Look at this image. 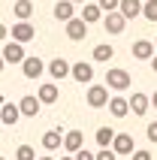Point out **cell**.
<instances>
[{
    "mask_svg": "<svg viewBox=\"0 0 157 160\" xmlns=\"http://www.w3.org/2000/svg\"><path fill=\"white\" fill-rule=\"evenodd\" d=\"M130 85H133L130 72L121 70V67H112V70L106 72V88H112V91H127Z\"/></svg>",
    "mask_w": 157,
    "mask_h": 160,
    "instance_id": "6da1fadb",
    "label": "cell"
},
{
    "mask_svg": "<svg viewBox=\"0 0 157 160\" xmlns=\"http://www.w3.org/2000/svg\"><path fill=\"white\" fill-rule=\"evenodd\" d=\"M85 100H88L91 109H103L106 103H109V88H106V85H91L88 94H85Z\"/></svg>",
    "mask_w": 157,
    "mask_h": 160,
    "instance_id": "7a4b0ae2",
    "label": "cell"
},
{
    "mask_svg": "<svg viewBox=\"0 0 157 160\" xmlns=\"http://www.w3.org/2000/svg\"><path fill=\"white\" fill-rule=\"evenodd\" d=\"M12 42H18V45H24V42H30L36 36V27L30 24V21H18V24H12Z\"/></svg>",
    "mask_w": 157,
    "mask_h": 160,
    "instance_id": "3957f363",
    "label": "cell"
},
{
    "mask_svg": "<svg viewBox=\"0 0 157 160\" xmlns=\"http://www.w3.org/2000/svg\"><path fill=\"white\" fill-rule=\"evenodd\" d=\"M109 148L115 151V157H127V154L136 151V148H133V136L130 133H115V139H112Z\"/></svg>",
    "mask_w": 157,
    "mask_h": 160,
    "instance_id": "277c9868",
    "label": "cell"
},
{
    "mask_svg": "<svg viewBox=\"0 0 157 160\" xmlns=\"http://www.w3.org/2000/svg\"><path fill=\"white\" fill-rule=\"evenodd\" d=\"M70 76L78 82V85H91V79H94V63H88V61H78L70 67Z\"/></svg>",
    "mask_w": 157,
    "mask_h": 160,
    "instance_id": "5b68a950",
    "label": "cell"
},
{
    "mask_svg": "<svg viewBox=\"0 0 157 160\" xmlns=\"http://www.w3.org/2000/svg\"><path fill=\"white\" fill-rule=\"evenodd\" d=\"M0 58H3V63H21L27 54H24V45L6 42V45H3V52H0Z\"/></svg>",
    "mask_w": 157,
    "mask_h": 160,
    "instance_id": "8992f818",
    "label": "cell"
},
{
    "mask_svg": "<svg viewBox=\"0 0 157 160\" xmlns=\"http://www.w3.org/2000/svg\"><path fill=\"white\" fill-rule=\"evenodd\" d=\"M63 33L70 36L73 42H78V39H85V36H88V24L82 21V18H70V21L63 24Z\"/></svg>",
    "mask_w": 157,
    "mask_h": 160,
    "instance_id": "52a82bcc",
    "label": "cell"
},
{
    "mask_svg": "<svg viewBox=\"0 0 157 160\" xmlns=\"http://www.w3.org/2000/svg\"><path fill=\"white\" fill-rule=\"evenodd\" d=\"M61 145H63L70 154H76L78 148H85V136H82V130H67L63 139H61Z\"/></svg>",
    "mask_w": 157,
    "mask_h": 160,
    "instance_id": "ba28073f",
    "label": "cell"
},
{
    "mask_svg": "<svg viewBox=\"0 0 157 160\" xmlns=\"http://www.w3.org/2000/svg\"><path fill=\"white\" fill-rule=\"evenodd\" d=\"M118 15H121L124 21L142 15V0H118Z\"/></svg>",
    "mask_w": 157,
    "mask_h": 160,
    "instance_id": "9c48e42d",
    "label": "cell"
},
{
    "mask_svg": "<svg viewBox=\"0 0 157 160\" xmlns=\"http://www.w3.org/2000/svg\"><path fill=\"white\" fill-rule=\"evenodd\" d=\"M45 70V63L39 61V58H24L21 61V72H24V79H39Z\"/></svg>",
    "mask_w": 157,
    "mask_h": 160,
    "instance_id": "30bf717a",
    "label": "cell"
},
{
    "mask_svg": "<svg viewBox=\"0 0 157 160\" xmlns=\"http://www.w3.org/2000/svg\"><path fill=\"white\" fill-rule=\"evenodd\" d=\"M103 27H106V33H112V36H118V33H124V27H127V21H124L118 12H106V18H103Z\"/></svg>",
    "mask_w": 157,
    "mask_h": 160,
    "instance_id": "8fae6325",
    "label": "cell"
},
{
    "mask_svg": "<svg viewBox=\"0 0 157 160\" xmlns=\"http://www.w3.org/2000/svg\"><path fill=\"white\" fill-rule=\"evenodd\" d=\"M15 106H18V112H21V115H27V118H36V115H39V100H36L33 94L21 97Z\"/></svg>",
    "mask_w": 157,
    "mask_h": 160,
    "instance_id": "7c38bea8",
    "label": "cell"
},
{
    "mask_svg": "<svg viewBox=\"0 0 157 160\" xmlns=\"http://www.w3.org/2000/svg\"><path fill=\"white\" fill-rule=\"evenodd\" d=\"M133 58L151 61V58H154V42H151V39H136V42H133Z\"/></svg>",
    "mask_w": 157,
    "mask_h": 160,
    "instance_id": "4fadbf2b",
    "label": "cell"
},
{
    "mask_svg": "<svg viewBox=\"0 0 157 160\" xmlns=\"http://www.w3.org/2000/svg\"><path fill=\"white\" fill-rule=\"evenodd\" d=\"M18 118H21V112H18L15 103H3V109H0V121H3L6 127H15Z\"/></svg>",
    "mask_w": 157,
    "mask_h": 160,
    "instance_id": "5bb4252c",
    "label": "cell"
},
{
    "mask_svg": "<svg viewBox=\"0 0 157 160\" xmlns=\"http://www.w3.org/2000/svg\"><path fill=\"white\" fill-rule=\"evenodd\" d=\"M48 72H52L54 82H63L67 76H70V61H63V58H58V61L48 63Z\"/></svg>",
    "mask_w": 157,
    "mask_h": 160,
    "instance_id": "9a60e30c",
    "label": "cell"
},
{
    "mask_svg": "<svg viewBox=\"0 0 157 160\" xmlns=\"http://www.w3.org/2000/svg\"><path fill=\"white\" fill-rule=\"evenodd\" d=\"M127 109H133V115H145V112H148V97L136 91V94L127 100Z\"/></svg>",
    "mask_w": 157,
    "mask_h": 160,
    "instance_id": "2e32d148",
    "label": "cell"
},
{
    "mask_svg": "<svg viewBox=\"0 0 157 160\" xmlns=\"http://www.w3.org/2000/svg\"><path fill=\"white\" fill-rule=\"evenodd\" d=\"M58 97H61L58 85H39V91H36V100H39V106H43V103H54Z\"/></svg>",
    "mask_w": 157,
    "mask_h": 160,
    "instance_id": "e0dca14e",
    "label": "cell"
},
{
    "mask_svg": "<svg viewBox=\"0 0 157 160\" xmlns=\"http://www.w3.org/2000/svg\"><path fill=\"white\" fill-rule=\"evenodd\" d=\"M12 15H15L18 21H30V15H33V3H30V0H15Z\"/></svg>",
    "mask_w": 157,
    "mask_h": 160,
    "instance_id": "ac0fdd59",
    "label": "cell"
},
{
    "mask_svg": "<svg viewBox=\"0 0 157 160\" xmlns=\"http://www.w3.org/2000/svg\"><path fill=\"white\" fill-rule=\"evenodd\" d=\"M54 18L63 21V24H67L70 18H76V15H73V3H70V0H58V3H54Z\"/></svg>",
    "mask_w": 157,
    "mask_h": 160,
    "instance_id": "d6986e66",
    "label": "cell"
},
{
    "mask_svg": "<svg viewBox=\"0 0 157 160\" xmlns=\"http://www.w3.org/2000/svg\"><path fill=\"white\" fill-rule=\"evenodd\" d=\"M61 139H63L61 130H48V133L43 136V148L45 151H58V148H61Z\"/></svg>",
    "mask_w": 157,
    "mask_h": 160,
    "instance_id": "ffe728a7",
    "label": "cell"
},
{
    "mask_svg": "<svg viewBox=\"0 0 157 160\" xmlns=\"http://www.w3.org/2000/svg\"><path fill=\"white\" fill-rule=\"evenodd\" d=\"M82 21H85V24H94V21H100V18H103V12H100V6H97V3H85V9H82Z\"/></svg>",
    "mask_w": 157,
    "mask_h": 160,
    "instance_id": "44dd1931",
    "label": "cell"
},
{
    "mask_svg": "<svg viewBox=\"0 0 157 160\" xmlns=\"http://www.w3.org/2000/svg\"><path fill=\"white\" fill-rule=\"evenodd\" d=\"M91 58H94V61H103V63H109L115 58V48L109 42H100V45H94V54H91Z\"/></svg>",
    "mask_w": 157,
    "mask_h": 160,
    "instance_id": "7402d4cb",
    "label": "cell"
},
{
    "mask_svg": "<svg viewBox=\"0 0 157 160\" xmlns=\"http://www.w3.org/2000/svg\"><path fill=\"white\" fill-rule=\"evenodd\" d=\"M106 106H109V112H112L115 118H124L127 112H130V109H127V100H124V97H109V103H106Z\"/></svg>",
    "mask_w": 157,
    "mask_h": 160,
    "instance_id": "603a6c76",
    "label": "cell"
},
{
    "mask_svg": "<svg viewBox=\"0 0 157 160\" xmlns=\"http://www.w3.org/2000/svg\"><path fill=\"white\" fill-rule=\"evenodd\" d=\"M112 139H115V130H112V127H100V130H97V145H100V148H109Z\"/></svg>",
    "mask_w": 157,
    "mask_h": 160,
    "instance_id": "cb8c5ba5",
    "label": "cell"
},
{
    "mask_svg": "<svg viewBox=\"0 0 157 160\" xmlns=\"http://www.w3.org/2000/svg\"><path fill=\"white\" fill-rule=\"evenodd\" d=\"M142 15L148 18V21H157V0H145L142 3Z\"/></svg>",
    "mask_w": 157,
    "mask_h": 160,
    "instance_id": "d4e9b609",
    "label": "cell"
},
{
    "mask_svg": "<svg viewBox=\"0 0 157 160\" xmlns=\"http://www.w3.org/2000/svg\"><path fill=\"white\" fill-rule=\"evenodd\" d=\"M15 160H36V151L30 145H18L15 148Z\"/></svg>",
    "mask_w": 157,
    "mask_h": 160,
    "instance_id": "484cf974",
    "label": "cell"
},
{
    "mask_svg": "<svg viewBox=\"0 0 157 160\" xmlns=\"http://www.w3.org/2000/svg\"><path fill=\"white\" fill-rule=\"evenodd\" d=\"M100 12H118V0H100Z\"/></svg>",
    "mask_w": 157,
    "mask_h": 160,
    "instance_id": "4316f807",
    "label": "cell"
},
{
    "mask_svg": "<svg viewBox=\"0 0 157 160\" xmlns=\"http://www.w3.org/2000/svg\"><path fill=\"white\" fill-rule=\"evenodd\" d=\"M94 160H118V157H115L112 148H100V151L94 154Z\"/></svg>",
    "mask_w": 157,
    "mask_h": 160,
    "instance_id": "83f0119b",
    "label": "cell"
},
{
    "mask_svg": "<svg viewBox=\"0 0 157 160\" xmlns=\"http://www.w3.org/2000/svg\"><path fill=\"white\" fill-rule=\"evenodd\" d=\"M73 160H94V154L88 151V148H78V151L73 154Z\"/></svg>",
    "mask_w": 157,
    "mask_h": 160,
    "instance_id": "f1b7e54d",
    "label": "cell"
},
{
    "mask_svg": "<svg viewBox=\"0 0 157 160\" xmlns=\"http://www.w3.org/2000/svg\"><path fill=\"white\" fill-rule=\"evenodd\" d=\"M148 142H157V121L148 124Z\"/></svg>",
    "mask_w": 157,
    "mask_h": 160,
    "instance_id": "f546056e",
    "label": "cell"
},
{
    "mask_svg": "<svg viewBox=\"0 0 157 160\" xmlns=\"http://www.w3.org/2000/svg\"><path fill=\"white\" fill-rule=\"evenodd\" d=\"M133 160H151V151H145V148L142 151H133Z\"/></svg>",
    "mask_w": 157,
    "mask_h": 160,
    "instance_id": "4dcf8cb0",
    "label": "cell"
},
{
    "mask_svg": "<svg viewBox=\"0 0 157 160\" xmlns=\"http://www.w3.org/2000/svg\"><path fill=\"white\" fill-rule=\"evenodd\" d=\"M6 36H9V27H6V24H0V39H6Z\"/></svg>",
    "mask_w": 157,
    "mask_h": 160,
    "instance_id": "1f68e13d",
    "label": "cell"
},
{
    "mask_svg": "<svg viewBox=\"0 0 157 160\" xmlns=\"http://www.w3.org/2000/svg\"><path fill=\"white\" fill-rule=\"evenodd\" d=\"M148 106H154V109H157V91H154V94L148 97Z\"/></svg>",
    "mask_w": 157,
    "mask_h": 160,
    "instance_id": "d6a6232c",
    "label": "cell"
},
{
    "mask_svg": "<svg viewBox=\"0 0 157 160\" xmlns=\"http://www.w3.org/2000/svg\"><path fill=\"white\" fill-rule=\"evenodd\" d=\"M151 70L157 72V52H154V58H151Z\"/></svg>",
    "mask_w": 157,
    "mask_h": 160,
    "instance_id": "836d02e7",
    "label": "cell"
},
{
    "mask_svg": "<svg viewBox=\"0 0 157 160\" xmlns=\"http://www.w3.org/2000/svg\"><path fill=\"white\" fill-rule=\"evenodd\" d=\"M3 67H6V63H3V58H0V72H3Z\"/></svg>",
    "mask_w": 157,
    "mask_h": 160,
    "instance_id": "e575fe53",
    "label": "cell"
},
{
    "mask_svg": "<svg viewBox=\"0 0 157 160\" xmlns=\"http://www.w3.org/2000/svg\"><path fill=\"white\" fill-rule=\"evenodd\" d=\"M70 3H85V0H70Z\"/></svg>",
    "mask_w": 157,
    "mask_h": 160,
    "instance_id": "d590c367",
    "label": "cell"
},
{
    "mask_svg": "<svg viewBox=\"0 0 157 160\" xmlns=\"http://www.w3.org/2000/svg\"><path fill=\"white\" fill-rule=\"evenodd\" d=\"M39 160H54V157H39Z\"/></svg>",
    "mask_w": 157,
    "mask_h": 160,
    "instance_id": "8d00e7d4",
    "label": "cell"
},
{
    "mask_svg": "<svg viewBox=\"0 0 157 160\" xmlns=\"http://www.w3.org/2000/svg\"><path fill=\"white\" fill-rule=\"evenodd\" d=\"M61 160H73V157H61Z\"/></svg>",
    "mask_w": 157,
    "mask_h": 160,
    "instance_id": "74e56055",
    "label": "cell"
},
{
    "mask_svg": "<svg viewBox=\"0 0 157 160\" xmlns=\"http://www.w3.org/2000/svg\"><path fill=\"white\" fill-rule=\"evenodd\" d=\"M154 52H157V42H154Z\"/></svg>",
    "mask_w": 157,
    "mask_h": 160,
    "instance_id": "f35d334b",
    "label": "cell"
},
{
    "mask_svg": "<svg viewBox=\"0 0 157 160\" xmlns=\"http://www.w3.org/2000/svg\"><path fill=\"white\" fill-rule=\"evenodd\" d=\"M0 160H6V157H0Z\"/></svg>",
    "mask_w": 157,
    "mask_h": 160,
    "instance_id": "ab89813d",
    "label": "cell"
}]
</instances>
